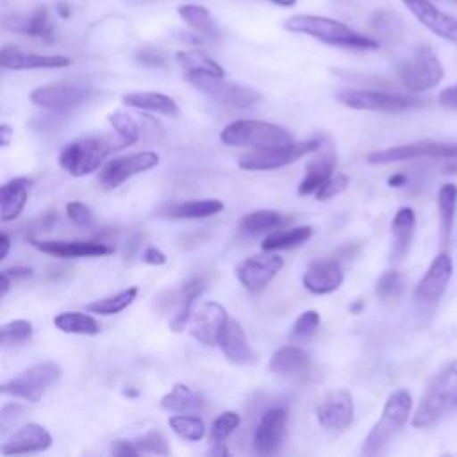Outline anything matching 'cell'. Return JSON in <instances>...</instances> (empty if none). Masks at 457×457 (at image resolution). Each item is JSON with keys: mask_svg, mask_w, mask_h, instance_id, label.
Segmentation results:
<instances>
[{"mask_svg": "<svg viewBox=\"0 0 457 457\" xmlns=\"http://www.w3.org/2000/svg\"><path fill=\"white\" fill-rule=\"evenodd\" d=\"M121 102L127 107L139 109V111H148V112H159L164 116H177L179 114V105L175 100L164 93L157 91H134V93H125L121 96Z\"/></svg>", "mask_w": 457, "mask_h": 457, "instance_id": "obj_26", "label": "cell"}, {"mask_svg": "<svg viewBox=\"0 0 457 457\" xmlns=\"http://www.w3.org/2000/svg\"><path fill=\"white\" fill-rule=\"evenodd\" d=\"M89 91L75 84H46L30 93V102L41 109L54 112H68L86 102Z\"/></svg>", "mask_w": 457, "mask_h": 457, "instance_id": "obj_15", "label": "cell"}, {"mask_svg": "<svg viewBox=\"0 0 457 457\" xmlns=\"http://www.w3.org/2000/svg\"><path fill=\"white\" fill-rule=\"evenodd\" d=\"M348 177L345 173H336V175H330L316 191V198L318 200H328L339 193H343L346 187H348Z\"/></svg>", "mask_w": 457, "mask_h": 457, "instance_id": "obj_48", "label": "cell"}, {"mask_svg": "<svg viewBox=\"0 0 457 457\" xmlns=\"http://www.w3.org/2000/svg\"><path fill=\"white\" fill-rule=\"evenodd\" d=\"M161 407L175 414H198L205 409V400L200 393L191 391L187 386L177 384L161 398Z\"/></svg>", "mask_w": 457, "mask_h": 457, "instance_id": "obj_27", "label": "cell"}, {"mask_svg": "<svg viewBox=\"0 0 457 457\" xmlns=\"http://www.w3.org/2000/svg\"><path fill=\"white\" fill-rule=\"evenodd\" d=\"M280 223V214L273 209H259L248 212L241 220V230L246 234H261L266 230L275 228Z\"/></svg>", "mask_w": 457, "mask_h": 457, "instance_id": "obj_42", "label": "cell"}, {"mask_svg": "<svg viewBox=\"0 0 457 457\" xmlns=\"http://www.w3.org/2000/svg\"><path fill=\"white\" fill-rule=\"evenodd\" d=\"M54 325L64 334H80V336H96L100 334V323L86 312L80 311H64L54 316Z\"/></svg>", "mask_w": 457, "mask_h": 457, "instance_id": "obj_32", "label": "cell"}, {"mask_svg": "<svg viewBox=\"0 0 457 457\" xmlns=\"http://www.w3.org/2000/svg\"><path fill=\"white\" fill-rule=\"evenodd\" d=\"M9 186H11V182H5V184H2V186H0V204L4 202V196H5L7 189H9Z\"/></svg>", "mask_w": 457, "mask_h": 457, "instance_id": "obj_62", "label": "cell"}, {"mask_svg": "<svg viewBox=\"0 0 457 457\" xmlns=\"http://www.w3.org/2000/svg\"><path fill=\"white\" fill-rule=\"evenodd\" d=\"M377 295L382 300H395L402 295L403 291V278L398 271H386L380 275V278L377 280V287H375Z\"/></svg>", "mask_w": 457, "mask_h": 457, "instance_id": "obj_44", "label": "cell"}, {"mask_svg": "<svg viewBox=\"0 0 457 457\" xmlns=\"http://www.w3.org/2000/svg\"><path fill=\"white\" fill-rule=\"evenodd\" d=\"M220 211H223V204L216 198H207V200H187V202L171 205L166 212L171 218L193 220V218H207V216L218 214Z\"/></svg>", "mask_w": 457, "mask_h": 457, "instance_id": "obj_38", "label": "cell"}, {"mask_svg": "<svg viewBox=\"0 0 457 457\" xmlns=\"http://www.w3.org/2000/svg\"><path fill=\"white\" fill-rule=\"evenodd\" d=\"M32 323L27 320H12L0 325V345H12L30 339Z\"/></svg>", "mask_w": 457, "mask_h": 457, "instance_id": "obj_43", "label": "cell"}, {"mask_svg": "<svg viewBox=\"0 0 457 457\" xmlns=\"http://www.w3.org/2000/svg\"><path fill=\"white\" fill-rule=\"evenodd\" d=\"M239 425V414L234 411L221 412L211 425V441L218 443L223 441L228 434H232Z\"/></svg>", "mask_w": 457, "mask_h": 457, "instance_id": "obj_46", "label": "cell"}, {"mask_svg": "<svg viewBox=\"0 0 457 457\" xmlns=\"http://www.w3.org/2000/svg\"><path fill=\"white\" fill-rule=\"evenodd\" d=\"M12 136H14L12 127L7 123H0V148L7 146L12 141Z\"/></svg>", "mask_w": 457, "mask_h": 457, "instance_id": "obj_55", "label": "cell"}, {"mask_svg": "<svg viewBox=\"0 0 457 457\" xmlns=\"http://www.w3.org/2000/svg\"><path fill=\"white\" fill-rule=\"evenodd\" d=\"M157 164H159V155L155 152H150V150L114 157L100 170L98 182L105 189H114L120 184H123L125 180H129L130 177H134L137 173H143V171H148Z\"/></svg>", "mask_w": 457, "mask_h": 457, "instance_id": "obj_12", "label": "cell"}, {"mask_svg": "<svg viewBox=\"0 0 457 457\" xmlns=\"http://www.w3.org/2000/svg\"><path fill=\"white\" fill-rule=\"evenodd\" d=\"M175 59L184 70V73H209L216 77H225L223 68L202 50H196V48L182 50V52H177Z\"/></svg>", "mask_w": 457, "mask_h": 457, "instance_id": "obj_36", "label": "cell"}, {"mask_svg": "<svg viewBox=\"0 0 457 457\" xmlns=\"http://www.w3.org/2000/svg\"><path fill=\"white\" fill-rule=\"evenodd\" d=\"M405 180H407V177H405L403 173H396V175L389 177L387 184H389L391 187H400V186H403V184H405Z\"/></svg>", "mask_w": 457, "mask_h": 457, "instance_id": "obj_59", "label": "cell"}, {"mask_svg": "<svg viewBox=\"0 0 457 457\" xmlns=\"http://www.w3.org/2000/svg\"><path fill=\"white\" fill-rule=\"evenodd\" d=\"M5 27L12 32L41 37L45 41H54V27L48 20L46 7H37L30 16H25V18L14 16L5 21Z\"/></svg>", "mask_w": 457, "mask_h": 457, "instance_id": "obj_28", "label": "cell"}, {"mask_svg": "<svg viewBox=\"0 0 457 457\" xmlns=\"http://www.w3.org/2000/svg\"><path fill=\"white\" fill-rule=\"evenodd\" d=\"M127 145L116 136L95 134L80 136L70 141L59 154V166L73 177H84L100 168L107 155L125 148Z\"/></svg>", "mask_w": 457, "mask_h": 457, "instance_id": "obj_2", "label": "cell"}, {"mask_svg": "<svg viewBox=\"0 0 457 457\" xmlns=\"http://www.w3.org/2000/svg\"><path fill=\"white\" fill-rule=\"evenodd\" d=\"M453 271L452 257L446 252H441L434 257L423 278L414 289V300L421 305H434L445 293Z\"/></svg>", "mask_w": 457, "mask_h": 457, "instance_id": "obj_16", "label": "cell"}, {"mask_svg": "<svg viewBox=\"0 0 457 457\" xmlns=\"http://www.w3.org/2000/svg\"><path fill=\"white\" fill-rule=\"evenodd\" d=\"M220 139L227 146H250L262 150L286 145L293 141V136L287 129L275 123L261 120H236L221 130Z\"/></svg>", "mask_w": 457, "mask_h": 457, "instance_id": "obj_5", "label": "cell"}, {"mask_svg": "<svg viewBox=\"0 0 457 457\" xmlns=\"http://www.w3.org/2000/svg\"><path fill=\"white\" fill-rule=\"evenodd\" d=\"M9 250H11V241H9V237L0 232V261L7 257Z\"/></svg>", "mask_w": 457, "mask_h": 457, "instance_id": "obj_57", "label": "cell"}, {"mask_svg": "<svg viewBox=\"0 0 457 457\" xmlns=\"http://www.w3.org/2000/svg\"><path fill=\"white\" fill-rule=\"evenodd\" d=\"M11 186L4 196V202L0 204V220L2 221H12L16 220L21 211L27 205L29 200V187H30V179L27 177H16L9 180Z\"/></svg>", "mask_w": 457, "mask_h": 457, "instance_id": "obj_30", "label": "cell"}, {"mask_svg": "<svg viewBox=\"0 0 457 457\" xmlns=\"http://www.w3.org/2000/svg\"><path fill=\"white\" fill-rule=\"evenodd\" d=\"M30 245L39 252L62 257V259H75V257H104L114 252L112 246L100 243V241H39L30 239Z\"/></svg>", "mask_w": 457, "mask_h": 457, "instance_id": "obj_22", "label": "cell"}, {"mask_svg": "<svg viewBox=\"0 0 457 457\" xmlns=\"http://www.w3.org/2000/svg\"><path fill=\"white\" fill-rule=\"evenodd\" d=\"M61 377V366L55 362H37L27 368L21 375L0 384V393H7L27 402H39L45 391Z\"/></svg>", "mask_w": 457, "mask_h": 457, "instance_id": "obj_10", "label": "cell"}, {"mask_svg": "<svg viewBox=\"0 0 457 457\" xmlns=\"http://www.w3.org/2000/svg\"><path fill=\"white\" fill-rule=\"evenodd\" d=\"M136 295H137V287L132 286L120 293H114V295H109V296H104V298H98V300L87 303L86 311L93 312V314L112 316V314L121 312L123 309H127L136 300Z\"/></svg>", "mask_w": 457, "mask_h": 457, "instance_id": "obj_39", "label": "cell"}, {"mask_svg": "<svg viewBox=\"0 0 457 457\" xmlns=\"http://www.w3.org/2000/svg\"><path fill=\"white\" fill-rule=\"evenodd\" d=\"M318 325H320V314L316 311H305L296 318L291 330V337L295 339L311 337L316 332Z\"/></svg>", "mask_w": 457, "mask_h": 457, "instance_id": "obj_47", "label": "cell"}, {"mask_svg": "<svg viewBox=\"0 0 457 457\" xmlns=\"http://www.w3.org/2000/svg\"><path fill=\"white\" fill-rule=\"evenodd\" d=\"M439 104L448 109H457V84L448 86L439 93Z\"/></svg>", "mask_w": 457, "mask_h": 457, "instance_id": "obj_52", "label": "cell"}, {"mask_svg": "<svg viewBox=\"0 0 457 457\" xmlns=\"http://www.w3.org/2000/svg\"><path fill=\"white\" fill-rule=\"evenodd\" d=\"M418 157H457V143L441 141H420L409 145H398L393 148L377 150L366 155L370 164H391L400 161H411Z\"/></svg>", "mask_w": 457, "mask_h": 457, "instance_id": "obj_11", "label": "cell"}, {"mask_svg": "<svg viewBox=\"0 0 457 457\" xmlns=\"http://www.w3.org/2000/svg\"><path fill=\"white\" fill-rule=\"evenodd\" d=\"M70 57L64 55H39L27 54L16 46L0 48V66L7 70H39V68H66Z\"/></svg>", "mask_w": 457, "mask_h": 457, "instance_id": "obj_24", "label": "cell"}, {"mask_svg": "<svg viewBox=\"0 0 457 457\" xmlns=\"http://www.w3.org/2000/svg\"><path fill=\"white\" fill-rule=\"evenodd\" d=\"M457 407V361L445 364L428 382L427 391L412 416L416 428L436 425L448 411Z\"/></svg>", "mask_w": 457, "mask_h": 457, "instance_id": "obj_3", "label": "cell"}, {"mask_svg": "<svg viewBox=\"0 0 457 457\" xmlns=\"http://www.w3.org/2000/svg\"><path fill=\"white\" fill-rule=\"evenodd\" d=\"M284 29L311 36L325 45L352 48V50H375L378 43L370 36H364L346 23L318 14H293L284 21Z\"/></svg>", "mask_w": 457, "mask_h": 457, "instance_id": "obj_1", "label": "cell"}, {"mask_svg": "<svg viewBox=\"0 0 457 457\" xmlns=\"http://www.w3.org/2000/svg\"><path fill=\"white\" fill-rule=\"evenodd\" d=\"M52 445L50 432L39 423H27L18 428L5 443L0 445V453L4 455H20L48 450Z\"/></svg>", "mask_w": 457, "mask_h": 457, "instance_id": "obj_21", "label": "cell"}, {"mask_svg": "<svg viewBox=\"0 0 457 457\" xmlns=\"http://www.w3.org/2000/svg\"><path fill=\"white\" fill-rule=\"evenodd\" d=\"M282 268L284 259L273 252L264 250V253L252 255L239 262V266L236 268V275L246 289L262 291Z\"/></svg>", "mask_w": 457, "mask_h": 457, "instance_id": "obj_13", "label": "cell"}, {"mask_svg": "<svg viewBox=\"0 0 457 457\" xmlns=\"http://www.w3.org/2000/svg\"><path fill=\"white\" fill-rule=\"evenodd\" d=\"M318 423L327 430H343L353 420V400L350 393L337 389L327 393L316 407Z\"/></svg>", "mask_w": 457, "mask_h": 457, "instance_id": "obj_18", "label": "cell"}, {"mask_svg": "<svg viewBox=\"0 0 457 457\" xmlns=\"http://www.w3.org/2000/svg\"><path fill=\"white\" fill-rule=\"evenodd\" d=\"M312 236V227L309 225H302V227H293V228H286L280 232H273L270 234L264 241H262V250L268 252H275V250H284V248H291V246H298L303 241H307Z\"/></svg>", "mask_w": 457, "mask_h": 457, "instance_id": "obj_40", "label": "cell"}, {"mask_svg": "<svg viewBox=\"0 0 457 457\" xmlns=\"http://www.w3.org/2000/svg\"><path fill=\"white\" fill-rule=\"evenodd\" d=\"M143 262L146 264H154V266H161L166 262V255L155 248V246H148L145 252H143Z\"/></svg>", "mask_w": 457, "mask_h": 457, "instance_id": "obj_53", "label": "cell"}, {"mask_svg": "<svg viewBox=\"0 0 457 457\" xmlns=\"http://www.w3.org/2000/svg\"><path fill=\"white\" fill-rule=\"evenodd\" d=\"M137 61L146 64V66H162L164 64V55L157 50H152V48H145L137 54Z\"/></svg>", "mask_w": 457, "mask_h": 457, "instance_id": "obj_51", "label": "cell"}, {"mask_svg": "<svg viewBox=\"0 0 457 457\" xmlns=\"http://www.w3.org/2000/svg\"><path fill=\"white\" fill-rule=\"evenodd\" d=\"M66 214L68 218L75 223V225H89L93 221V212L87 205H84L82 202H71L66 205Z\"/></svg>", "mask_w": 457, "mask_h": 457, "instance_id": "obj_50", "label": "cell"}, {"mask_svg": "<svg viewBox=\"0 0 457 457\" xmlns=\"http://www.w3.org/2000/svg\"><path fill=\"white\" fill-rule=\"evenodd\" d=\"M445 75L439 57L428 45H420L409 59L398 68V77L403 87L411 93H421L432 89L441 82Z\"/></svg>", "mask_w": 457, "mask_h": 457, "instance_id": "obj_6", "label": "cell"}, {"mask_svg": "<svg viewBox=\"0 0 457 457\" xmlns=\"http://www.w3.org/2000/svg\"><path fill=\"white\" fill-rule=\"evenodd\" d=\"M409 12L436 36L457 45V18L437 9L430 0H402Z\"/></svg>", "mask_w": 457, "mask_h": 457, "instance_id": "obj_17", "label": "cell"}, {"mask_svg": "<svg viewBox=\"0 0 457 457\" xmlns=\"http://www.w3.org/2000/svg\"><path fill=\"white\" fill-rule=\"evenodd\" d=\"M337 100L350 109L382 111V112H402V111L418 109L425 105V100L416 96L386 93V91H371V89H346L337 95Z\"/></svg>", "mask_w": 457, "mask_h": 457, "instance_id": "obj_9", "label": "cell"}, {"mask_svg": "<svg viewBox=\"0 0 457 457\" xmlns=\"http://www.w3.org/2000/svg\"><path fill=\"white\" fill-rule=\"evenodd\" d=\"M205 287V282L204 278H191L187 280L182 289H180V295H179V307H177V312L173 314L171 321H170V327L173 332H180L187 321H189V316H191V307H193V302L195 298L204 291Z\"/></svg>", "mask_w": 457, "mask_h": 457, "instance_id": "obj_33", "label": "cell"}, {"mask_svg": "<svg viewBox=\"0 0 457 457\" xmlns=\"http://www.w3.org/2000/svg\"><path fill=\"white\" fill-rule=\"evenodd\" d=\"M112 453L114 455H137V448L130 441H114L112 445Z\"/></svg>", "mask_w": 457, "mask_h": 457, "instance_id": "obj_54", "label": "cell"}, {"mask_svg": "<svg viewBox=\"0 0 457 457\" xmlns=\"http://www.w3.org/2000/svg\"><path fill=\"white\" fill-rule=\"evenodd\" d=\"M216 345H220L223 355L234 364H250L255 361V353L246 339L241 323L232 318L225 321Z\"/></svg>", "mask_w": 457, "mask_h": 457, "instance_id": "obj_23", "label": "cell"}, {"mask_svg": "<svg viewBox=\"0 0 457 457\" xmlns=\"http://www.w3.org/2000/svg\"><path fill=\"white\" fill-rule=\"evenodd\" d=\"M414 225H416V216H414V211L411 207H402V209L396 211V214L393 218V223H391V232H393L391 257L395 261L402 259L407 253L409 245L412 241Z\"/></svg>", "mask_w": 457, "mask_h": 457, "instance_id": "obj_29", "label": "cell"}, {"mask_svg": "<svg viewBox=\"0 0 457 457\" xmlns=\"http://www.w3.org/2000/svg\"><path fill=\"white\" fill-rule=\"evenodd\" d=\"M309 366V355L293 345L278 348L270 359V370L275 373H300Z\"/></svg>", "mask_w": 457, "mask_h": 457, "instance_id": "obj_35", "label": "cell"}, {"mask_svg": "<svg viewBox=\"0 0 457 457\" xmlns=\"http://www.w3.org/2000/svg\"><path fill=\"white\" fill-rule=\"evenodd\" d=\"M286 421L287 412L282 407H273L264 412L253 436V448L257 453L271 455L278 452L286 439Z\"/></svg>", "mask_w": 457, "mask_h": 457, "instance_id": "obj_20", "label": "cell"}, {"mask_svg": "<svg viewBox=\"0 0 457 457\" xmlns=\"http://www.w3.org/2000/svg\"><path fill=\"white\" fill-rule=\"evenodd\" d=\"M179 16L200 36L205 37H216L220 34V29L216 25V20L212 18V14L202 7V5H193V4H186L180 5L177 9Z\"/></svg>", "mask_w": 457, "mask_h": 457, "instance_id": "obj_34", "label": "cell"}, {"mask_svg": "<svg viewBox=\"0 0 457 457\" xmlns=\"http://www.w3.org/2000/svg\"><path fill=\"white\" fill-rule=\"evenodd\" d=\"M275 5H282V7H293L296 4V0H270Z\"/></svg>", "mask_w": 457, "mask_h": 457, "instance_id": "obj_61", "label": "cell"}, {"mask_svg": "<svg viewBox=\"0 0 457 457\" xmlns=\"http://www.w3.org/2000/svg\"><path fill=\"white\" fill-rule=\"evenodd\" d=\"M184 77L191 86H195L218 104L228 107L246 109L261 100V93L255 87L230 82L225 77H216L209 73H184Z\"/></svg>", "mask_w": 457, "mask_h": 457, "instance_id": "obj_7", "label": "cell"}, {"mask_svg": "<svg viewBox=\"0 0 457 457\" xmlns=\"http://www.w3.org/2000/svg\"><path fill=\"white\" fill-rule=\"evenodd\" d=\"M25 414V407L21 403H7L0 409V436L5 434L11 427H14Z\"/></svg>", "mask_w": 457, "mask_h": 457, "instance_id": "obj_49", "label": "cell"}, {"mask_svg": "<svg viewBox=\"0 0 457 457\" xmlns=\"http://www.w3.org/2000/svg\"><path fill=\"white\" fill-rule=\"evenodd\" d=\"M334 168H336V157H334V154H330V152L321 154V157L312 159V161L307 164L305 177H303L302 182L298 184V193H300V195H311V193H314V191L332 175Z\"/></svg>", "mask_w": 457, "mask_h": 457, "instance_id": "obj_31", "label": "cell"}, {"mask_svg": "<svg viewBox=\"0 0 457 457\" xmlns=\"http://www.w3.org/2000/svg\"><path fill=\"white\" fill-rule=\"evenodd\" d=\"M55 11H57V14H59L61 18H70V14H71V7H70L64 0H61V2L55 4Z\"/></svg>", "mask_w": 457, "mask_h": 457, "instance_id": "obj_58", "label": "cell"}, {"mask_svg": "<svg viewBox=\"0 0 457 457\" xmlns=\"http://www.w3.org/2000/svg\"><path fill=\"white\" fill-rule=\"evenodd\" d=\"M411 409H412V398L407 389H398L391 393L389 398L386 400L380 420L373 425V428L364 439L362 453L364 455L380 453L387 446V443L398 434V430L407 423Z\"/></svg>", "mask_w": 457, "mask_h": 457, "instance_id": "obj_4", "label": "cell"}, {"mask_svg": "<svg viewBox=\"0 0 457 457\" xmlns=\"http://www.w3.org/2000/svg\"><path fill=\"white\" fill-rule=\"evenodd\" d=\"M228 320L227 309L218 302H204L189 316L191 336L204 345H216L218 336Z\"/></svg>", "mask_w": 457, "mask_h": 457, "instance_id": "obj_19", "label": "cell"}, {"mask_svg": "<svg viewBox=\"0 0 457 457\" xmlns=\"http://www.w3.org/2000/svg\"><path fill=\"white\" fill-rule=\"evenodd\" d=\"M134 446L137 448L139 453H157V455H168L170 453V445L166 437L159 430H150L139 439L134 441Z\"/></svg>", "mask_w": 457, "mask_h": 457, "instance_id": "obj_45", "label": "cell"}, {"mask_svg": "<svg viewBox=\"0 0 457 457\" xmlns=\"http://www.w3.org/2000/svg\"><path fill=\"white\" fill-rule=\"evenodd\" d=\"M302 282L314 295H327L343 284V270L336 261H314L307 266Z\"/></svg>", "mask_w": 457, "mask_h": 457, "instance_id": "obj_25", "label": "cell"}, {"mask_svg": "<svg viewBox=\"0 0 457 457\" xmlns=\"http://www.w3.org/2000/svg\"><path fill=\"white\" fill-rule=\"evenodd\" d=\"M437 207L441 214V245L446 246L450 241V232L453 225L455 207H457V186L443 184L437 193Z\"/></svg>", "mask_w": 457, "mask_h": 457, "instance_id": "obj_37", "label": "cell"}, {"mask_svg": "<svg viewBox=\"0 0 457 457\" xmlns=\"http://www.w3.org/2000/svg\"><path fill=\"white\" fill-rule=\"evenodd\" d=\"M5 275L9 278H27L32 275V270L30 268H11V270H5Z\"/></svg>", "mask_w": 457, "mask_h": 457, "instance_id": "obj_56", "label": "cell"}, {"mask_svg": "<svg viewBox=\"0 0 457 457\" xmlns=\"http://www.w3.org/2000/svg\"><path fill=\"white\" fill-rule=\"evenodd\" d=\"M116 136L127 145H136L137 141L155 139L161 134V125L150 114H136L130 111H112L107 116Z\"/></svg>", "mask_w": 457, "mask_h": 457, "instance_id": "obj_14", "label": "cell"}, {"mask_svg": "<svg viewBox=\"0 0 457 457\" xmlns=\"http://www.w3.org/2000/svg\"><path fill=\"white\" fill-rule=\"evenodd\" d=\"M11 289V278L5 273H0V298Z\"/></svg>", "mask_w": 457, "mask_h": 457, "instance_id": "obj_60", "label": "cell"}, {"mask_svg": "<svg viewBox=\"0 0 457 457\" xmlns=\"http://www.w3.org/2000/svg\"><path fill=\"white\" fill-rule=\"evenodd\" d=\"M168 425L186 441H200L205 436V423L195 414H175L168 420Z\"/></svg>", "mask_w": 457, "mask_h": 457, "instance_id": "obj_41", "label": "cell"}, {"mask_svg": "<svg viewBox=\"0 0 457 457\" xmlns=\"http://www.w3.org/2000/svg\"><path fill=\"white\" fill-rule=\"evenodd\" d=\"M321 148L320 139H307V141H289L286 145L271 146L255 150L252 154H246L239 157L237 164L243 170L248 171H266V170H277L282 166H287L295 161H298L303 155H309Z\"/></svg>", "mask_w": 457, "mask_h": 457, "instance_id": "obj_8", "label": "cell"}]
</instances>
